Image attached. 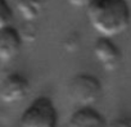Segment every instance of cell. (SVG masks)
Instances as JSON below:
<instances>
[{"mask_svg":"<svg viewBox=\"0 0 131 127\" xmlns=\"http://www.w3.org/2000/svg\"><path fill=\"white\" fill-rule=\"evenodd\" d=\"M91 27L104 37L125 32L131 23V8L127 0H93L86 8Z\"/></svg>","mask_w":131,"mask_h":127,"instance_id":"obj_1","label":"cell"},{"mask_svg":"<svg viewBox=\"0 0 131 127\" xmlns=\"http://www.w3.org/2000/svg\"><path fill=\"white\" fill-rule=\"evenodd\" d=\"M58 110L48 96H37L23 110L19 127H57Z\"/></svg>","mask_w":131,"mask_h":127,"instance_id":"obj_2","label":"cell"},{"mask_svg":"<svg viewBox=\"0 0 131 127\" xmlns=\"http://www.w3.org/2000/svg\"><path fill=\"white\" fill-rule=\"evenodd\" d=\"M100 81L90 73H79L68 84V96L79 107H93L102 96Z\"/></svg>","mask_w":131,"mask_h":127,"instance_id":"obj_3","label":"cell"},{"mask_svg":"<svg viewBox=\"0 0 131 127\" xmlns=\"http://www.w3.org/2000/svg\"><path fill=\"white\" fill-rule=\"evenodd\" d=\"M93 53L96 60L100 63V66L108 72L118 70L122 63V51L112 41V37H98L94 42Z\"/></svg>","mask_w":131,"mask_h":127,"instance_id":"obj_4","label":"cell"},{"mask_svg":"<svg viewBox=\"0 0 131 127\" xmlns=\"http://www.w3.org/2000/svg\"><path fill=\"white\" fill-rule=\"evenodd\" d=\"M30 90L28 80L21 73H9L7 75L0 86V98L4 103L12 104L21 101L26 98Z\"/></svg>","mask_w":131,"mask_h":127,"instance_id":"obj_5","label":"cell"},{"mask_svg":"<svg viewBox=\"0 0 131 127\" xmlns=\"http://www.w3.org/2000/svg\"><path fill=\"white\" fill-rule=\"evenodd\" d=\"M23 37L19 30L13 26L0 28V60L3 63L13 60L21 51Z\"/></svg>","mask_w":131,"mask_h":127,"instance_id":"obj_6","label":"cell"},{"mask_svg":"<svg viewBox=\"0 0 131 127\" xmlns=\"http://www.w3.org/2000/svg\"><path fill=\"white\" fill-rule=\"evenodd\" d=\"M67 127H108V123L95 108L80 107L70 117Z\"/></svg>","mask_w":131,"mask_h":127,"instance_id":"obj_7","label":"cell"},{"mask_svg":"<svg viewBox=\"0 0 131 127\" xmlns=\"http://www.w3.org/2000/svg\"><path fill=\"white\" fill-rule=\"evenodd\" d=\"M46 0H17L16 8L23 21H36L44 12Z\"/></svg>","mask_w":131,"mask_h":127,"instance_id":"obj_8","label":"cell"},{"mask_svg":"<svg viewBox=\"0 0 131 127\" xmlns=\"http://www.w3.org/2000/svg\"><path fill=\"white\" fill-rule=\"evenodd\" d=\"M13 21V10L7 0H0V28L12 26Z\"/></svg>","mask_w":131,"mask_h":127,"instance_id":"obj_9","label":"cell"},{"mask_svg":"<svg viewBox=\"0 0 131 127\" xmlns=\"http://www.w3.org/2000/svg\"><path fill=\"white\" fill-rule=\"evenodd\" d=\"M35 21H25L22 28L19 30L22 37H23V41H35L36 37H37V27L35 26L34 23Z\"/></svg>","mask_w":131,"mask_h":127,"instance_id":"obj_10","label":"cell"},{"mask_svg":"<svg viewBox=\"0 0 131 127\" xmlns=\"http://www.w3.org/2000/svg\"><path fill=\"white\" fill-rule=\"evenodd\" d=\"M108 127H131V117H118L114 118Z\"/></svg>","mask_w":131,"mask_h":127,"instance_id":"obj_11","label":"cell"},{"mask_svg":"<svg viewBox=\"0 0 131 127\" xmlns=\"http://www.w3.org/2000/svg\"><path fill=\"white\" fill-rule=\"evenodd\" d=\"M67 2L75 8H88L93 0H67Z\"/></svg>","mask_w":131,"mask_h":127,"instance_id":"obj_12","label":"cell"}]
</instances>
